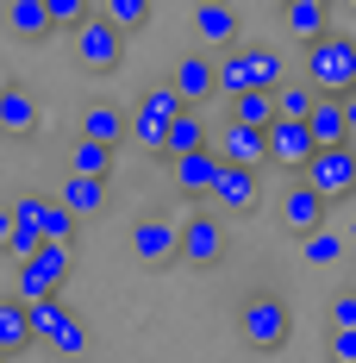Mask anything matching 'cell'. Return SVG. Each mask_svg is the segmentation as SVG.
<instances>
[{
	"instance_id": "cell-1",
	"label": "cell",
	"mask_w": 356,
	"mask_h": 363,
	"mask_svg": "<svg viewBox=\"0 0 356 363\" xmlns=\"http://www.w3.org/2000/svg\"><path fill=\"white\" fill-rule=\"evenodd\" d=\"M282 75H287V63L269 44H244V38H238V44H225L213 57V94L231 101V94H244V88H275Z\"/></svg>"
},
{
	"instance_id": "cell-2",
	"label": "cell",
	"mask_w": 356,
	"mask_h": 363,
	"mask_svg": "<svg viewBox=\"0 0 356 363\" xmlns=\"http://www.w3.org/2000/svg\"><path fill=\"white\" fill-rule=\"evenodd\" d=\"M306 82L319 94H350L356 88V32H331L306 38Z\"/></svg>"
},
{
	"instance_id": "cell-3",
	"label": "cell",
	"mask_w": 356,
	"mask_h": 363,
	"mask_svg": "<svg viewBox=\"0 0 356 363\" xmlns=\"http://www.w3.org/2000/svg\"><path fill=\"white\" fill-rule=\"evenodd\" d=\"M287 332H294V313H287L282 294L256 289L238 301V338H244V351H282Z\"/></svg>"
},
{
	"instance_id": "cell-4",
	"label": "cell",
	"mask_w": 356,
	"mask_h": 363,
	"mask_svg": "<svg viewBox=\"0 0 356 363\" xmlns=\"http://www.w3.org/2000/svg\"><path fill=\"white\" fill-rule=\"evenodd\" d=\"M181 107H188V101H181L169 82H150L138 101H132V113H125V145L156 150V157H163V132H169V119H176Z\"/></svg>"
},
{
	"instance_id": "cell-5",
	"label": "cell",
	"mask_w": 356,
	"mask_h": 363,
	"mask_svg": "<svg viewBox=\"0 0 356 363\" xmlns=\"http://www.w3.org/2000/svg\"><path fill=\"white\" fill-rule=\"evenodd\" d=\"M69 44H75V63H81L88 75H107V69L125 63V32L113 26L107 13H94V6L69 26Z\"/></svg>"
},
{
	"instance_id": "cell-6",
	"label": "cell",
	"mask_w": 356,
	"mask_h": 363,
	"mask_svg": "<svg viewBox=\"0 0 356 363\" xmlns=\"http://www.w3.org/2000/svg\"><path fill=\"white\" fill-rule=\"evenodd\" d=\"M75 245H63V238H44L32 257H19V301H38V294H63V282H69V263Z\"/></svg>"
},
{
	"instance_id": "cell-7",
	"label": "cell",
	"mask_w": 356,
	"mask_h": 363,
	"mask_svg": "<svg viewBox=\"0 0 356 363\" xmlns=\"http://www.w3.org/2000/svg\"><path fill=\"white\" fill-rule=\"evenodd\" d=\"M300 176L319 188L325 201H350L356 194V138H338V145H319L306 157V169Z\"/></svg>"
},
{
	"instance_id": "cell-8",
	"label": "cell",
	"mask_w": 356,
	"mask_h": 363,
	"mask_svg": "<svg viewBox=\"0 0 356 363\" xmlns=\"http://www.w3.org/2000/svg\"><path fill=\"white\" fill-rule=\"evenodd\" d=\"M207 201H213V213H231V219H238V213H256V201H263V176H256L250 163H225V157H219Z\"/></svg>"
},
{
	"instance_id": "cell-9",
	"label": "cell",
	"mask_w": 356,
	"mask_h": 363,
	"mask_svg": "<svg viewBox=\"0 0 356 363\" xmlns=\"http://www.w3.org/2000/svg\"><path fill=\"white\" fill-rule=\"evenodd\" d=\"M219 257H225V225H219L213 213H188L176 225V263H188V269H213Z\"/></svg>"
},
{
	"instance_id": "cell-10",
	"label": "cell",
	"mask_w": 356,
	"mask_h": 363,
	"mask_svg": "<svg viewBox=\"0 0 356 363\" xmlns=\"http://www.w3.org/2000/svg\"><path fill=\"white\" fill-rule=\"evenodd\" d=\"M313 150H319V145H313V125H306V119H282V113L269 119V163H275V169L300 176Z\"/></svg>"
},
{
	"instance_id": "cell-11",
	"label": "cell",
	"mask_w": 356,
	"mask_h": 363,
	"mask_svg": "<svg viewBox=\"0 0 356 363\" xmlns=\"http://www.w3.org/2000/svg\"><path fill=\"white\" fill-rule=\"evenodd\" d=\"M219 157L225 163H250V169H263L269 163V125H250V119H225L219 125Z\"/></svg>"
},
{
	"instance_id": "cell-12",
	"label": "cell",
	"mask_w": 356,
	"mask_h": 363,
	"mask_svg": "<svg viewBox=\"0 0 356 363\" xmlns=\"http://www.w3.org/2000/svg\"><path fill=\"white\" fill-rule=\"evenodd\" d=\"M132 257H138L144 269H169L176 263V225L156 219V213L132 219Z\"/></svg>"
},
{
	"instance_id": "cell-13",
	"label": "cell",
	"mask_w": 356,
	"mask_h": 363,
	"mask_svg": "<svg viewBox=\"0 0 356 363\" xmlns=\"http://www.w3.org/2000/svg\"><path fill=\"white\" fill-rule=\"evenodd\" d=\"M213 169H219V150H213V145L169 157V182H176L181 201H207V188H213Z\"/></svg>"
},
{
	"instance_id": "cell-14",
	"label": "cell",
	"mask_w": 356,
	"mask_h": 363,
	"mask_svg": "<svg viewBox=\"0 0 356 363\" xmlns=\"http://www.w3.org/2000/svg\"><path fill=\"white\" fill-rule=\"evenodd\" d=\"M325 207H331V201H325L306 176H287V188H282V225L287 232H313V225H325Z\"/></svg>"
},
{
	"instance_id": "cell-15",
	"label": "cell",
	"mask_w": 356,
	"mask_h": 363,
	"mask_svg": "<svg viewBox=\"0 0 356 363\" xmlns=\"http://www.w3.org/2000/svg\"><path fill=\"white\" fill-rule=\"evenodd\" d=\"M169 88H176L188 107H207V101H213V57H207V50H188V57H176Z\"/></svg>"
},
{
	"instance_id": "cell-16",
	"label": "cell",
	"mask_w": 356,
	"mask_h": 363,
	"mask_svg": "<svg viewBox=\"0 0 356 363\" xmlns=\"http://www.w3.org/2000/svg\"><path fill=\"white\" fill-rule=\"evenodd\" d=\"M38 119H44V113H38V94L25 82H6V88H0V132H6V138H32Z\"/></svg>"
},
{
	"instance_id": "cell-17",
	"label": "cell",
	"mask_w": 356,
	"mask_h": 363,
	"mask_svg": "<svg viewBox=\"0 0 356 363\" xmlns=\"http://www.w3.org/2000/svg\"><path fill=\"white\" fill-rule=\"evenodd\" d=\"M194 38H200L207 50L238 44V13H231L225 0H194Z\"/></svg>"
},
{
	"instance_id": "cell-18",
	"label": "cell",
	"mask_w": 356,
	"mask_h": 363,
	"mask_svg": "<svg viewBox=\"0 0 356 363\" xmlns=\"http://www.w3.org/2000/svg\"><path fill=\"white\" fill-rule=\"evenodd\" d=\"M19 213H32L44 238H63V245H75V213L57 201V194H19Z\"/></svg>"
},
{
	"instance_id": "cell-19",
	"label": "cell",
	"mask_w": 356,
	"mask_h": 363,
	"mask_svg": "<svg viewBox=\"0 0 356 363\" xmlns=\"http://www.w3.org/2000/svg\"><path fill=\"white\" fill-rule=\"evenodd\" d=\"M57 201H63L69 213H107V176H81V169H69L63 188H57Z\"/></svg>"
},
{
	"instance_id": "cell-20",
	"label": "cell",
	"mask_w": 356,
	"mask_h": 363,
	"mask_svg": "<svg viewBox=\"0 0 356 363\" xmlns=\"http://www.w3.org/2000/svg\"><path fill=\"white\" fill-rule=\"evenodd\" d=\"M25 320H32V345H50V338L75 320V307L63 294H38V301H25Z\"/></svg>"
},
{
	"instance_id": "cell-21",
	"label": "cell",
	"mask_w": 356,
	"mask_h": 363,
	"mask_svg": "<svg viewBox=\"0 0 356 363\" xmlns=\"http://www.w3.org/2000/svg\"><path fill=\"white\" fill-rule=\"evenodd\" d=\"M200 145H213V125L194 107H181L176 119H169V132H163V157H181V150H200Z\"/></svg>"
},
{
	"instance_id": "cell-22",
	"label": "cell",
	"mask_w": 356,
	"mask_h": 363,
	"mask_svg": "<svg viewBox=\"0 0 356 363\" xmlns=\"http://www.w3.org/2000/svg\"><path fill=\"white\" fill-rule=\"evenodd\" d=\"M6 26H13L19 44H44V38L57 32L50 13H44V0H6Z\"/></svg>"
},
{
	"instance_id": "cell-23",
	"label": "cell",
	"mask_w": 356,
	"mask_h": 363,
	"mask_svg": "<svg viewBox=\"0 0 356 363\" xmlns=\"http://www.w3.org/2000/svg\"><path fill=\"white\" fill-rule=\"evenodd\" d=\"M81 138H101V145H125V113L113 101H94L81 113Z\"/></svg>"
},
{
	"instance_id": "cell-24",
	"label": "cell",
	"mask_w": 356,
	"mask_h": 363,
	"mask_svg": "<svg viewBox=\"0 0 356 363\" xmlns=\"http://www.w3.org/2000/svg\"><path fill=\"white\" fill-rule=\"evenodd\" d=\"M269 94H275V113H282V119H306V107H313V94H319V88H313L306 75H300V82H294V75H282Z\"/></svg>"
},
{
	"instance_id": "cell-25",
	"label": "cell",
	"mask_w": 356,
	"mask_h": 363,
	"mask_svg": "<svg viewBox=\"0 0 356 363\" xmlns=\"http://www.w3.org/2000/svg\"><path fill=\"white\" fill-rule=\"evenodd\" d=\"M32 345V320H25V301H0V351H25Z\"/></svg>"
},
{
	"instance_id": "cell-26",
	"label": "cell",
	"mask_w": 356,
	"mask_h": 363,
	"mask_svg": "<svg viewBox=\"0 0 356 363\" xmlns=\"http://www.w3.org/2000/svg\"><path fill=\"white\" fill-rule=\"evenodd\" d=\"M282 26L306 44V38L325 32V6H319V0H287V6H282Z\"/></svg>"
},
{
	"instance_id": "cell-27",
	"label": "cell",
	"mask_w": 356,
	"mask_h": 363,
	"mask_svg": "<svg viewBox=\"0 0 356 363\" xmlns=\"http://www.w3.org/2000/svg\"><path fill=\"white\" fill-rule=\"evenodd\" d=\"M113 150H119V145L75 138V145H69V169H81V176H107V169H113Z\"/></svg>"
},
{
	"instance_id": "cell-28",
	"label": "cell",
	"mask_w": 356,
	"mask_h": 363,
	"mask_svg": "<svg viewBox=\"0 0 356 363\" xmlns=\"http://www.w3.org/2000/svg\"><path fill=\"white\" fill-rule=\"evenodd\" d=\"M101 13H107V19H113L125 38H132V32H144V26H150L156 0H101Z\"/></svg>"
},
{
	"instance_id": "cell-29",
	"label": "cell",
	"mask_w": 356,
	"mask_h": 363,
	"mask_svg": "<svg viewBox=\"0 0 356 363\" xmlns=\"http://www.w3.org/2000/svg\"><path fill=\"white\" fill-rule=\"evenodd\" d=\"M231 119L269 125V119H275V94H269V88H244V94H231Z\"/></svg>"
},
{
	"instance_id": "cell-30",
	"label": "cell",
	"mask_w": 356,
	"mask_h": 363,
	"mask_svg": "<svg viewBox=\"0 0 356 363\" xmlns=\"http://www.w3.org/2000/svg\"><path fill=\"white\" fill-rule=\"evenodd\" d=\"M344 251H350V245H344L338 232H325V225H313V232H300V257H306V263H338Z\"/></svg>"
},
{
	"instance_id": "cell-31",
	"label": "cell",
	"mask_w": 356,
	"mask_h": 363,
	"mask_svg": "<svg viewBox=\"0 0 356 363\" xmlns=\"http://www.w3.org/2000/svg\"><path fill=\"white\" fill-rule=\"evenodd\" d=\"M38 245H44V232H38V219H32V213H19V207H13V232H6V257L19 263V257H32Z\"/></svg>"
},
{
	"instance_id": "cell-32",
	"label": "cell",
	"mask_w": 356,
	"mask_h": 363,
	"mask_svg": "<svg viewBox=\"0 0 356 363\" xmlns=\"http://www.w3.org/2000/svg\"><path fill=\"white\" fill-rule=\"evenodd\" d=\"M50 351H63V357H81V351H88V326H81V320H69V326L50 338Z\"/></svg>"
},
{
	"instance_id": "cell-33",
	"label": "cell",
	"mask_w": 356,
	"mask_h": 363,
	"mask_svg": "<svg viewBox=\"0 0 356 363\" xmlns=\"http://www.w3.org/2000/svg\"><path fill=\"white\" fill-rule=\"evenodd\" d=\"M44 13H50V26H57V32H69L75 19L88 13V0H44Z\"/></svg>"
},
{
	"instance_id": "cell-34",
	"label": "cell",
	"mask_w": 356,
	"mask_h": 363,
	"mask_svg": "<svg viewBox=\"0 0 356 363\" xmlns=\"http://www.w3.org/2000/svg\"><path fill=\"white\" fill-rule=\"evenodd\" d=\"M325 313H331V326H356V289H338Z\"/></svg>"
},
{
	"instance_id": "cell-35",
	"label": "cell",
	"mask_w": 356,
	"mask_h": 363,
	"mask_svg": "<svg viewBox=\"0 0 356 363\" xmlns=\"http://www.w3.org/2000/svg\"><path fill=\"white\" fill-rule=\"evenodd\" d=\"M325 351H331V357H344V363H356V326H331Z\"/></svg>"
},
{
	"instance_id": "cell-36",
	"label": "cell",
	"mask_w": 356,
	"mask_h": 363,
	"mask_svg": "<svg viewBox=\"0 0 356 363\" xmlns=\"http://www.w3.org/2000/svg\"><path fill=\"white\" fill-rule=\"evenodd\" d=\"M344 125H350V138H356V88L344 94Z\"/></svg>"
},
{
	"instance_id": "cell-37",
	"label": "cell",
	"mask_w": 356,
	"mask_h": 363,
	"mask_svg": "<svg viewBox=\"0 0 356 363\" xmlns=\"http://www.w3.org/2000/svg\"><path fill=\"white\" fill-rule=\"evenodd\" d=\"M6 232H13V207H0V251H6Z\"/></svg>"
},
{
	"instance_id": "cell-38",
	"label": "cell",
	"mask_w": 356,
	"mask_h": 363,
	"mask_svg": "<svg viewBox=\"0 0 356 363\" xmlns=\"http://www.w3.org/2000/svg\"><path fill=\"white\" fill-rule=\"evenodd\" d=\"M344 245H350V251H356V213H350V232H344Z\"/></svg>"
},
{
	"instance_id": "cell-39",
	"label": "cell",
	"mask_w": 356,
	"mask_h": 363,
	"mask_svg": "<svg viewBox=\"0 0 356 363\" xmlns=\"http://www.w3.org/2000/svg\"><path fill=\"white\" fill-rule=\"evenodd\" d=\"M344 6H350V13H356V0H344Z\"/></svg>"
},
{
	"instance_id": "cell-40",
	"label": "cell",
	"mask_w": 356,
	"mask_h": 363,
	"mask_svg": "<svg viewBox=\"0 0 356 363\" xmlns=\"http://www.w3.org/2000/svg\"><path fill=\"white\" fill-rule=\"evenodd\" d=\"M319 6H331V0H319Z\"/></svg>"
},
{
	"instance_id": "cell-41",
	"label": "cell",
	"mask_w": 356,
	"mask_h": 363,
	"mask_svg": "<svg viewBox=\"0 0 356 363\" xmlns=\"http://www.w3.org/2000/svg\"><path fill=\"white\" fill-rule=\"evenodd\" d=\"M275 6H287V0H275Z\"/></svg>"
}]
</instances>
